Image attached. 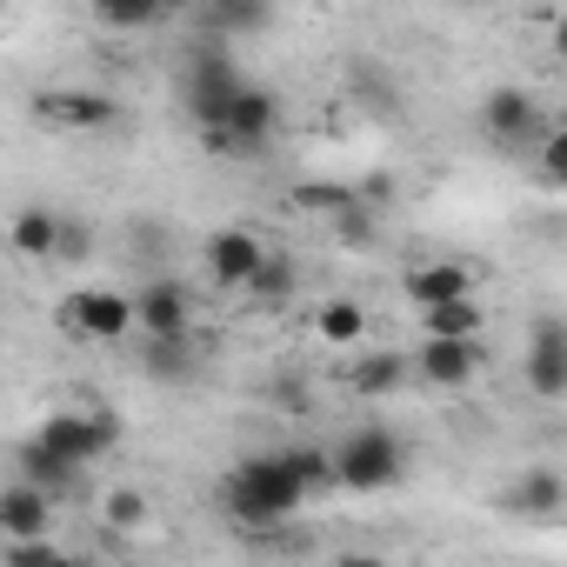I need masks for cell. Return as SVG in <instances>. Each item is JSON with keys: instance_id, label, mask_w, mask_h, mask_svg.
Returning <instances> with one entry per match:
<instances>
[{"instance_id": "cell-23", "label": "cell", "mask_w": 567, "mask_h": 567, "mask_svg": "<svg viewBox=\"0 0 567 567\" xmlns=\"http://www.w3.org/2000/svg\"><path fill=\"white\" fill-rule=\"evenodd\" d=\"M101 520H107L114 534H141V527L154 520V501H147L141 487H107V501H101Z\"/></svg>"}, {"instance_id": "cell-29", "label": "cell", "mask_w": 567, "mask_h": 567, "mask_svg": "<svg viewBox=\"0 0 567 567\" xmlns=\"http://www.w3.org/2000/svg\"><path fill=\"white\" fill-rule=\"evenodd\" d=\"M87 254H94V227L61 214V254H54V260H87Z\"/></svg>"}, {"instance_id": "cell-17", "label": "cell", "mask_w": 567, "mask_h": 567, "mask_svg": "<svg viewBox=\"0 0 567 567\" xmlns=\"http://www.w3.org/2000/svg\"><path fill=\"white\" fill-rule=\"evenodd\" d=\"M8 240H14L21 260H54L61 254V214L54 207H21L14 227H8Z\"/></svg>"}, {"instance_id": "cell-30", "label": "cell", "mask_w": 567, "mask_h": 567, "mask_svg": "<svg viewBox=\"0 0 567 567\" xmlns=\"http://www.w3.org/2000/svg\"><path fill=\"white\" fill-rule=\"evenodd\" d=\"M554 54H560V61H567V14H560V21H554Z\"/></svg>"}, {"instance_id": "cell-13", "label": "cell", "mask_w": 567, "mask_h": 567, "mask_svg": "<svg viewBox=\"0 0 567 567\" xmlns=\"http://www.w3.org/2000/svg\"><path fill=\"white\" fill-rule=\"evenodd\" d=\"M214 127H234L254 154H267V141L280 134V94H274V87H260V81H247V87L234 94V107H227Z\"/></svg>"}, {"instance_id": "cell-6", "label": "cell", "mask_w": 567, "mask_h": 567, "mask_svg": "<svg viewBox=\"0 0 567 567\" xmlns=\"http://www.w3.org/2000/svg\"><path fill=\"white\" fill-rule=\"evenodd\" d=\"M481 368H487V334H421V354H414V374L427 381V388H467V381H481Z\"/></svg>"}, {"instance_id": "cell-1", "label": "cell", "mask_w": 567, "mask_h": 567, "mask_svg": "<svg viewBox=\"0 0 567 567\" xmlns=\"http://www.w3.org/2000/svg\"><path fill=\"white\" fill-rule=\"evenodd\" d=\"M308 501H315V487L295 474L288 454H247V461H234L227 481H220V507H227V520L247 527V534H267V527H280V520H295Z\"/></svg>"}, {"instance_id": "cell-3", "label": "cell", "mask_w": 567, "mask_h": 567, "mask_svg": "<svg viewBox=\"0 0 567 567\" xmlns=\"http://www.w3.org/2000/svg\"><path fill=\"white\" fill-rule=\"evenodd\" d=\"M240 87H247V74L234 68V54H227L220 41H200V48L187 54V68H181V101H187L194 127H214V121L234 107Z\"/></svg>"}, {"instance_id": "cell-2", "label": "cell", "mask_w": 567, "mask_h": 567, "mask_svg": "<svg viewBox=\"0 0 567 567\" xmlns=\"http://www.w3.org/2000/svg\"><path fill=\"white\" fill-rule=\"evenodd\" d=\"M401 474H408V441L394 427L368 421V427H354V434L334 441V481L348 494H388Z\"/></svg>"}, {"instance_id": "cell-11", "label": "cell", "mask_w": 567, "mask_h": 567, "mask_svg": "<svg viewBox=\"0 0 567 567\" xmlns=\"http://www.w3.org/2000/svg\"><path fill=\"white\" fill-rule=\"evenodd\" d=\"M134 308H141V334L147 341H174V334L194 328V288H187V280H174V274L147 280V288L134 295Z\"/></svg>"}, {"instance_id": "cell-21", "label": "cell", "mask_w": 567, "mask_h": 567, "mask_svg": "<svg viewBox=\"0 0 567 567\" xmlns=\"http://www.w3.org/2000/svg\"><path fill=\"white\" fill-rule=\"evenodd\" d=\"M267 0H200V21H207V34L214 41H227V34H254V28H267Z\"/></svg>"}, {"instance_id": "cell-24", "label": "cell", "mask_w": 567, "mask_h": 567, "mask_svg": "<svg viewBox=\"0 0 567 567\" xmlns=\"http://www.w3.org/2000/svg\"><path fill=\"white\" fill-rule=\"evenodd\" d=\"M361 194L354 187H341V181H308V187H295V207L301 214H321V220H334V214H348Z\"/></svg>"}, {"instance_id": "cell-7", "label": "cell", "mask_w": 567, "mask_h": 567, "mask_svg": "<svg viewBox=\"0 0 567 567\" xmlns=\"http://www.w3.org/2000/svg\"><path fill=\"white\" fill-rule=\"evenodd\" d=\"M267 240L254 234V227H214L207 234V280L214 288H227V295H247V280L267 267Z\"/></svg>"}, {"instance_id": "cell-12", "label": "cell", "mask_w": 567, "mask_h": 567, "mask_svg": "<svg viewBox=\"0 0 567 567\" xmlns=\"http://www.w3.org/2000/svg\"><path fill=\"white\" fill-rule=\"evenodd\" d=\"M481 127H487V141H501V147H520V141H540V134H547V127H540V107H534L527 87H487V101H481Z\"/></svg>"}, {"instance_id": "cell-9", "label": "cell", "mask_w": 567, "mask_h": 567, "mask_svg": "<svg viewBox=\"0 0 567 567\" xmlns=\"http://www.w3.org/2000/svg\"><path fill=\"white\" fill-rule=\"evenodd\" d=\"M54 507H61L54 487L14 474L8 487H0V540H41V534H54Z\"/></svg>"}, {"instance_id": "cell-10", "label": "cell", "mask_w": 567, "mask_h": 567, "mask_svg": "<svg viewBox=\"0 0 567 567\" xmlns=\"http://www.w3.org/2000/svg\"><path fill=\"white\" fill-rule=\"evenodd\" d=\"M34 121L61 127V134H101L121 121V107L107 94H87V87H54V94H34Z\"/></svg>"}, {"instance_id": "cell-19", "label": "cell", "mask_w": 567, "mask_h": 567, "mask_svg": "<svg viewBox=\"0 0 567 567\" xmlns=\"http://www.w3.org/2000/svg\"><path fill=\"white\" fill-rule=\"evenodd\" d=\"M295 288H301L295 254H280V247H274V254H267V267L247 280V301H254V308H288V301H295Z\"/></svg>"}, {"instance_id": "cell-18", "label": "cell", "mask_w": 567, "mask_h": 567, "mask_svg": "<svg viewBox=\"0 0 567 567\" xmlns=\"http://www.w3.org/2000/svg\"><path fill=\"white\" fill-rule=\"evenodd\" d=\"M408 374H414V368H408L401 354L374 348V354H354V368H348V388H354L361 401H381V394H394V388H401Z\"/></svg>"}, {"instance_id": "cell-25", "label": "cell", "mask_w": 567, "mask_h": 567, "mask_svg": "<svg viewBox=\"0 0 567 567\" xmlns=\"http://www.w3.org/2000/svg\"><path fill=\"white\" fill-rule=\"evenodd\" d=\"M187 368H194L187 334H174V341H147V374H154V381H181Z\"/></svg>"}, {"instance_id": "cell-16", "label": "cell", "mask_w": 567, "mask_h": 567, "mask_svg": "<svg viewBox=\"0 0 567 567\" xmlns=\"http://www.w3.org/2000/svg\"><path fill=\"white\" fill-rule=\"evenodd\" d=\"M181 8L187 0H87V14L101 28H114V34H141V28H154V21H167Z\"/></svg>"}, {"instance_id": "cell-27", "label": "cell", "mask_w": 567, "mask_h": 567, "mask_svg": "<svg viewBox=\"0 0 567 567\" xmlns=\"http://www.w3.org/2000/svg\"><path fill=\"white\" fill-rule=\"evenodd\" d=\"M534 167H540L547 187H567V127H547V134L534 141Z\"/></svg>"}, {"instance_id": "cell-14", "label": "cell", "mask_w": 567, "mask_h": 567, "mask_svg": "<svg viewBox=\"0 0 567 567\" xmlns=\"http://www.w3.org/2000/svg\"><path fill=\"white\" fill-rule=\"evenodd\" d=\"M567 507V481L554 467H520L507 487H501V514H520V520H547Z\"/></svg>"}, {"instance_id": "cell-22", "label": "cell", "mask_w": 567, "mask_h": 567, "mask_svg": "<svg viewBox=\"0 0 567 567\" xmlns=\"http://www.w3.org/2000/svg\"><path fill=\"white\" fill-rule=\"evenodd\" d=\"M421 315V334H487V308L467 295V301H434V308H414Z\"/></svg>"}, {"instance_id": "cell-4", "label": "cell", "mask_w": 567, "mask_h": 567, "mask_svg": "<svg viewBox=\"0 0 567 567\" xmlns=\"http://www.w3.org/2000/svg\"><path fill=\"white\" fill-rule=\"evenodd\" d=\"M134 328H141V308H134V295H121V288H81V295L61 301V334H74V341L114 348V341H127Z\"/></svg>"}, {"instance_id": "cell-26", "label": "cell", "mask_w": 567, "mask_h": 567, "mask_svg": "<svg viewBox=\"0 0 567 567\" xmlns=\"http://www.w3.org/2000/svg\"><path fill=\"white\" fill-rule=\"evenodd\" d=\"M280 454L295 461V474H301L315 494H321V487H341V481H334V447H280Z\"/></svg>"}, {"instance_id": "cell-5", "label": "cell", "mask_w": 567, "mask_h": 567, "mask_svg": "<svg viewBox=\"0 0 567 567\" xmlns=\"http://www.w3.org/2000/svg\"><path fill=\"white\" fill-rule=\"evenodd\" d=\"M41 441H48L61 461H74V467H94V461H107V454H114V441H121V421H114L107 408H54V414L41 421Z\"/></svg>"}, {"instance_id": "cell-28", "label": "cell", "mask_w": 567, "mask_h": 567, "mask_svg": "<svg viewBox=\"0 0 567 567\" xmlns=\"http://www.w3.org/2000/svg\"><path fill=\"white\" fill-rule=\"evenodd\" d=\"M200 154H214V161H254V147L234 127H200Z\"/></svg>"}, {"instance_id": "cell-20", "label": "cell", "mask_w": 567, "mask_h": 567, "mask_svg": "<svg viewBox=\"0 0 567 567\" xmlns=\"http://www.w3.org/2000/svg\"><path fill=\"white\" fill-rule=\"evenodd\" d=\"M315 334H321V348H361L368 341V308L361 301H321V315H315Z\"/></svg>"}, {"instance_id": "cell-15", "label": "cell", "mask_w": 567, "mask_h": 567, "mask_svg": "<svg viewBox=\"0 0 567 567\" xmlns=\"http://www.w3.org/2000/svg\"><path fill=\"white\" fill-rule=\"evenodd\" d=\"M408 301L414 308H434V301H467L481 280H474V267H461V260H427V267H408Z\"/></svg>"}, {"instance_id": "cell-8", "label": "cell", "mask_w": 567, "mask_h": 567, "mask_svg": "<svg viewBox=\"0 0 567 567\" xmlns=\"http://www.w3.org/2000/svg\"><path fill=\"white\" fill-rule=\"evenodd\" d=\"M520 381H527L540 401H560V394H567V321H560V315H540V321L527 328Z\"/></svg>"}]
</instances>
